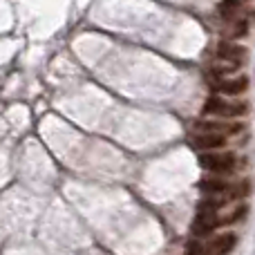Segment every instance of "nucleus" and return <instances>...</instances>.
Segmentation results:
<instances>
[{
    "instance_id": "1",
    "label": "nucleus",
    "mask_w": 255,
    "mask_h": 255,
    "mask_svg": "<svg viewBox=\"0 0 255 255\" xmlns=\"http://www.w3.org/2000/svg\"><path fill=\"white\" fill-rule=\"evenodd\" d=\"M249 110L247 103H231L226 99L220 97H211L206 103H204V115H211V117H226V119H233V117H242L244 112Z\"/></svg>"
},
{
    "instance_id": "2",
    "label": "nucleus",
    "mask_w": 255,
    "mask_h": 255,
    "mask_svg": "<svg viewBox=\"0 0 255 255\" xmlns=\"http://www.w3.org/2000/svg\"><path fill=\"white\" fill-rule=\"evenodd\" d=\"M199 163H202V168L215 172V175H229L235 170L238 159L233 152H204L199 154Z\"/></svg>"
},
{
    "instance_id": "3",
    "label": "nucleus",
    "mask_w": 255,
    "mask_h": 255,
    "mask_svg": "<svg viewBox=\"0 0 255 255\" xmlns=\"http://www.w3.org/2000/svg\"><path fill=\"white\" fill-rule=\"evenodd\" d=\"M220 226V217H217V213H211V211H199L197 217L193 220V226H190V231H193L195 238H206V235H211L213 231Z\"/></svg>"
},
{
    "instance_id": "4",
    "label": "nucleus",
    "mask_w": 255,
    "mask_h": 255,
    "mask_svg": "<svg viewBox=\"0 0 255 255\" xmlns=\"http://www.w3.org/2000/svg\"><path fill=\"white\" fill-rule=\"evenodd\" d=\"M247 47L244 45H238V43H231V40H222L217 45V58L226 63H235V65H242V61L247 58Z\"/></svg>"
},
{
    "instance_id": "5",
    "label": "nucleus",
    "mask_w": 255,
    "mask_h": 255,
    "mask_svg": "<svg viewBox=\"0 0 255 255\" xmlns=\"http://www.w3.org/2000/svg\"><path fill=\"white\" fill-rule=\"evenodd\" d=\"M213 88L220 90L222 94H229V97H238V94L247 92L249 88V76H233V79H217L215 76V83Z\"/></svg>"
},
{
    "instance_id": "6",
    "label": "nucleus",
    "mask_w": 255,
    "mask_h": 255,
    "mask_svg": "<svg viewBox=\"0 0 255 255\" xmlns=\"http://www.w3.org/2000/svg\"><path fill=\"white\" fill-rule=\"evenodd\" d=\"M193 143L199 150H222L226 145V134H220V132H199V134H195Z\"/></svg>"
},
{
    "instance_id": "7",
    "label": "nucleus",
    "mask_w": 255,
    "mask_h": 255,
    "mask_svg": "<svg viewBox=\"0 0 255 255\" xmlns=\"http://www.w3.org/2000/svg\"><path fill=\"white\" fill-rule=\"evenodd\" d=\"M235 244H238V235L235 233H222V235H217L215 240H211V242L206 244L208 255H226V253L233 251Z\"/></svg>"
},
{
    "instance_id": "8",
    "label": "nucleus",
    "mask_w": 255,
    "mask_h": 255,
    "mask_svg": "<svg viewBox=\"0 0 255 255\" xmlns=\"http://www.w3.org/2000/svg\"><path fill=\"white\" fill-rule=\"evenodd\" d=\"M199 132H220V134H238L242 124H226V121H195Z\"/></svg>"
},
{
    "instance_id": "9",
    "label": "nucleus",
    "mask_w": 255,
    "mask_h": 255,
    "mask_svg": "<svg viewBox=\"0 0 255 255\" xmlns=\"http://www.w3.org/2000/svg\"><path fill=\"white\" fill-rule=\"evenodd\" d=\"M231 188H233V186H231L229 181H224V179H204L202 181V190H206V193H213V195L229 193Z\"/></svg>"
},
{
    "instance_id": "10",
    "label": "nucleus",
    "mask_w": 255,
    "mask_h": 255,
    "mask_svg": "<svg viewBox=\"0 0 255 255\" xmlns=\"http://www.w3.org/2000/svg\"><path fill=\"white\" fill-rule=\"evenodd\" d=\"M186 255H208V247L199 240H190L186 244Z\"/></svg>"
},
{
    "instance_id": "11",
    "label": "nucleus",
    "mask_w": 255,
    "mask_h": 255,
    "mask_svg": "<svg viewBox=\"0 0 255 255\" xmlns=\"http://www.w3.org/2000/svg\"><path fill=\"white\" fill-rule=\"evenodd\" d=\"M240 2H242V0H222L220 13H222V16H231V13H233V9L240 7Z\"/></svg>"
},
{
    "instance_id": "12",
    "label": "nucleus",
    "mask_w": 255,
    "mask_h": 255,
    "mask_svg": "<svg viewBox=\"0 0 255 255\" xmlns=\"http://www.w3.org/2000/svg\"><path fill=\"white\" fill-rule=\"evenodd\" d=\"M235 27H238V29L233 31V36H238V38H242V36H244V34H247V31H249V20H240V22H238V25H235Z\"/></svg>"
}]
</instances>
